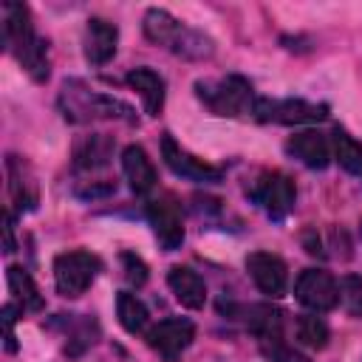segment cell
<instances>
[{"label":"cell","instance_id":"cell-25","mask_svg":"<svg viewBox=\"0 0 362 362\" xmlns=\"http://www.w3.org/2000/svg\"><path fill=\"white\" fill-rule=\"evenodd\" d=\"M260 354H263L266 362H311L305 354H300L297 348L286 345L283 337H277V339H263V342H260Z\"/></svg>","mask_w":362,"mask_h":362},{"label":"cell","instance_id":"cell-23","mask_svg":"<svg viewBox=\"0 0 362 362\" xmlns=\"http://www.w3.org/2000/svg\"><path fill=\"white\" fill-rule=\"evenodd\" d=\"M297 339L308 348H317L322 351L331 339V331H328V322L320 317V314H303L297 320Z\"/></svg>","mask_w":362,"mask_h":362},{"label":"cell","instance_id":"cell-17","mask_svg":"<svg viewBox=\"0 0 362 362\" xmlns=\"http://www.w3.org/2000/svg\"><path fill=\"white\" fill-rule=\"evenodd\" d=\"M122 173L136 195H147L156 187V167L141 144H127L122 150Z\"/></svg>","mask_w":362,"mask_h":362},{"label":"cell","instance_id":"cell-24","mask_svg":"<svg viewBox=\"0 0 362 362\" xmlns=\"http://www.w3.org/2000/svg\"><path fill=\"white\" fill-rule=\"evenodd\" d=\"M8 178H11L8 189H11V198H14L17 209H34L37 192L28 181H23V161L17 156H8Z\"/></svg>","mask_w":362,"mask_h":362},{"label":"cell","instance_id":"cell-3","mask_svg":"<svg viewBox=\"0 0 362 362\" xmlns=\"http://www.w3.org/2000/svg\"><path fill=\"white\" fill-rule=\"evenodd\" d=\"M59 110L68 122L85 124L93 119H124L133 122V107L116 96L85 88L82 82H65L59 90Z\"/></svg>","mask_w":362,"mask_h":362},{"label":"cell","instance_id":"cell-14","mask_svg":"<svg viewBox=\"0 0 362 362\" xmlns=\"http://www.w3.org/2000/svg\"><path fill=\"white\" fill-rule=\"evenodd\" d=\"M286 153L294 156L308 170H325L331 164V141L320 130H300L286 141Z\"/></svg>","mask_w":362,"mask_h":362},{"label":"cell","instance_id":"cell-7","mask_svg":"<svg viewBox=\"0 0 362 362\" xmlns=\"http://www.w3.org/2000/svg\"><path fill=\"white\" fill-rule=\"evenodd\" d=\"M252 116L257 122H277V124H314L328 119V105H317L305 99H255Z\"/></svg>","mask_w":362,"mask_h":362},{"label":"cell","instance_id":"cell-2","mask_svg":"<svg viewBox=\"0 0 362 362\" xmlns=\"http://www.w3.org/2000/svg\"><path fill=\"white\" fill-rule=\"evenodd\" d=\"M141 28H144V37L150 42L170 48L175 57H184V59H209L215 54V42L204 31L184 25L181 20H175L164 8H147Z\"/></svg>","mask_w":362,"mask_h":362},{"label":"cell","instance_id":"cell-10","mask_svg":"<svg viewBox=\"0 0 362 362\" xmlns=\"http://www.w3.org/2000/svg\"><path fill=\"white\" fill-rule=\"evenodd\" d=\"M147 221L153 226L156 240L161 243L164 252H175L184 243V221H181V206L173 195L153 198L147 204Z\"/></svg>","mask_w":362,"mask_h":362},{"label":"cell","instance_id":"cell-19","mask_svg":"<svg viewBox=\"0 0 362 362\" xmlns=\"http://www.w3.org/2000/svg\"><path fill=\"white\" fill-rule=\"evenodd\" d=\"M110 156H113V139L107 133H90L74 144V167L85 173L107 167Z\"/></svg>","mask_w":362,"mask_h":362},{"label":"cell","instance_id":"cell-13","mask_svg":"<svg viewBox=\"0 0 362 362\" xmlns=\"http://www.w3.org/2000/svg\"><path fill=\"white\" fill-rule=\"evenodd\" d=\"M246 272L266 297H283L286 294L288 266L283 263V257H277L272 252H252L246 257Z\"/></svg>","mask_w":362,"mask_h":362},{"label":"cell","instance_id":"cell-20","mask_svg":"<svg viewBox=\"0 0 362 362\" xmlns=\"http://www.w3.org/2000/svg\"><path fill=\"white\" fill-rule=\"evenodd\" d=\"M6 280H8V288H11V294H14V303H17L23 311H40V308H42V294H40L34 277H31L23 266H8Z\"/></svg>","mask_w":362,"mask_h":362},{"label":"cell","instance_id":"cell-11","mask_svg":"<svg viewBox=\"0 0 362 362\" xmlns=\"http://www.w3.org/2000/svg\"><path fill=\"white\" fill-rule=\"evenodd\" d=\"M161 158H164V164H167L175 175L187 178V181H195V184H218V181L223 178L221 167H215V164H209V161H204V158L187 153L184 147L175 144L173 136H164V139H161Z\"/></svg>","mask_w":362,"mask_h":362},{"label":"cell","instance_id":"cell-6","mask_svg":"<svg viewBox=\"0 0 362 362\" xmlns=\"http://www.w3.org/2000/svg\"><path fill=\"white\" fill-rule=\"evenodd\" d=\"M249 195H252V201H255L272 221H283V218L294 209V201H297L294 181H291L286 173H280V170L260 173L257 181L252 184Z\"/></svg>","mask_w":362,"mask_h":362},{"label":"cell","instance_id":"cell-18","mask_svg":"<svg viewBox=\"0 0 362 362\" xmlns=\"http://www.w3.org/2000/svg\"><path fill=\"white\" fill-rule=\"evenodd\" d=\"M124 82L141 96L144 110H147L150 116H158V113H161V107H164V96H167V85H164V79H161L153 68L139 65V68H133V71L124 76Z\"/></svg>","mask_w":362,"mask_h":362},{"label":"cell","instance_id":"cell-28","mask_svg":"<svg viewBox=\"0 0 362 362\" xmlns=\"http://www.w3.org/2000/svg\"><path fill=\"white\" fill-rule=\"evenodd\" d=\"M3 232H6V252H14L17 243H14V221H11V212L3 215Z\"/></svg>","mask_w":362,"mask_h":362},{"label":"cell","instance_id":"cell-5","mask_svg":"<svg viewBox=\"0 0 362 362\" xmlns=\"http://www.w3.org/2000/svg\"><path fill=\"white\" fill-rule=\"evenodd\" d=\"M102 263L96 255L85 252V249H71L54 257V286L62 297H82L90 283L96 280Z\"/></svg>","mask_w":362,"mask_h":362},{"label":"cell","instance_id":"cell-12","mask_svg":"<svg viewBox=\"0 0 362 362\" xmlns=\"http://www.w3.org/2000/svg\"><path fill=\"white\" fill-rule=\"evenodd\" d=\"M221 311H226L232 320H240L255 337L257 342L263 339H277L283 337V311L269 305V303H252V305H221Z\"/></svg>","mask_w":362,"mask_h":362},{"label":"cell","instance_id":"cell-4","mask_svg":"<svg viewBox=\"0 0 362 362\" xmlns=\"http://www.w3.org/2000/svg\"><path fill=\"white\" fill-rule=\"evenodd\" d=\"M195 93L201 102H206V107L215 116L238 119V116H246L255 110L252 85L238 74H229L218 82H195Z\"/></svg>","mask_w":362,"mask_h":362},{"label":"cell","instance_id":"cell-29","mask_svg":"<svg viewBox=\"0 0 362 362\" xmlns=\"http://www.w3.org/2000/svg\"><path fill=\"white\" fill-rule=\"evenodd\" d=\"M359 232H362V223H359Z\"/></svg>","mask_w":362,"mask_h":362},{"label":"cell","instance_id":"cell-15","mask_svg":"<svg viewBox=\"0 0 362 362\" xmlns=\"http://www.w3.org/2000/svg\"><path fill=\"white\" fill-rule=\"evenodd\" d=\"M116 42H119V28L110 20H105V17H90L88 20L82 45H85V59L90 65L99 68V65L110 62L113 54H116Z\"/></svg>","mask_w":362,"mask_h":362},{"label":"cell","instance_id":"cell-26","mask_svg":"<svg viewBox=\"0 0 362 362\" xmlns=\"http://www.w3.org/2000/svg\"><path fill=\"white\" fill-rule=\"evenodd\" d=\"M122 266H124V280L136 288H141L147 283V263L133 255V252H122Z\"/></svg>","mask_w":362,"mask_h":362},{"label":"cell","instance_id":"cell-8","mask_svg":"<svg viewBox=\"0 0 362 362\" xmlns=\"http://www.w3.org/2000/svg\"><path fill=\"white\" fill-rule=\"evenodd\" d=\"M147 345L164 359V362H175L195 339V325L187 320V317H170V320H161L156 325L147 328L144 334Z\"/></svg>","mask_w":362,"mask_h":362},{"label":"cell","instance_id":"cell-1","mask_svg":"<svg viewBox=\"0 0 362 362\" xmlns=\"http://www.w3.org/2000/svg\"><path fill=\"white\" fill-rule=\"evenodd\" d=\"M3 42L34 82H45L51 76L48 45L34 31L25 3H3Z\"/></svg>","mask_w":362,"mask_h":362},{"label":"cell","instance_id":"cell-27","mask_svg":"<svg viewBox=\"0 0 362 362\" xmlns=\"http://www.w3.org/2000/svg\"><path fill=\"white\" fill-rule=\"evenodd\" d=\"M3 322H6V348L14 351L17 345H14V331H11V325H14V305L11 303L3 305Z\"/></svg>","mask_w":362,"mask_h":362},{"label":"cell","instance_id":"cell-22","mask_svg":"<svg viewBox=\"0 0 362 362\" xmlns=\"http://www.w3.org/2000/svg\"><path fill=\"white\" fill-rule=\"evenodd\" d=\"M331 156L339 161L342 170L359 175L362 173V141L354 139L345 127H334L331 133Z\"/></svg>","mask_w":362,"mask_h":362},{"label":"cell","instance_id":"cell-21","mask_svg":"<svg viewBox=\"0 0 362 362\" xmlns=\"http://www.w3.org/2000/svg\"><path fill=\"white\" fill-rule=\"evenodd\" d=\"M116 317L127 334H147L150 314H147V305L136 294H130V291L116 294Z\"/></svg>","mask_w":362,"mask_h":362},{"label":"cell","instance_id":"cell-16","mask_svg":"<svg viewBox=\"0 0 362 362\" xmlns=\"http://www.w3.org/2000/svg\"><path fill=\"white\" fill-rule=\"evenodd\" d=\"M167 286H170L173 297L184 308H189V311L204 308V303H206V283H204V277L195 269H189V266H173L167 272Z\"/></svg>","mask_w":362,"mask_h":362},{"label":"cell","instance_id":"cell-9","mask_svg":"<svg viewBox=\"0 0 362 362\" xmlns=\"http://www.w3.org/2000/svg\"><path fill=\"white\" fill-rule=\"evenodd\" d=\"M294 294H297V300L305 308H311L314 314H322V311L337 308L342 291H339V283L328 272H322V269H303L297 274V280H294Z\"/></svg>","mask_w":362,"mask_h":362}]
</instances>
